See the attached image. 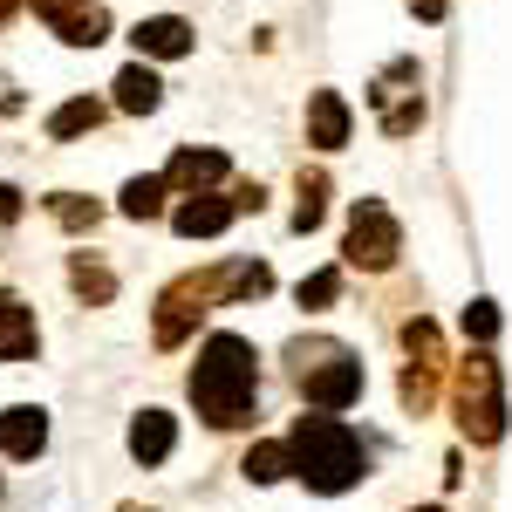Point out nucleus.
Listing matches in <instances>:
<instances>
[{
	"instance_id": "c85d7f7f",
	"label": "nucleus",
	"mask_w": 512,
	"mask_h": 512,
	"mask_svg": "<svg viewBox=\"0 0 512 512\" xmlns=\"http://www.w3.org/2000/svg\"><path fill=\"white\" fill-rule=\"evenodd\" d=\"M417 512H444V506H417Z\"/></svg>"
},
{
	"instance_id": "c756f323",
	"label": "nucleus",
	"mask_w": 512,
	"mask_h": 512,
	"mask_svg": "<svg viewBox=\"0 0 512 512\" xmlns=\"http://www.w3.org/2000/svg\"><path fill=\"white\" fill-rule=\"evenodd\" d=\"M123 512H144V506H123Z\"/></svg>"
},
{
	"instance_id": "39448f33",
	"label": "nucleus",
	"mask_w": 512,
	"mask_h": 512,
	"mask_svg": "<svg viewBox=\"0 0 512 512\" xmlns=\"http://www.w3.org/2000/svg\"><path fill=\"white\" fill-rule=\"evenodd\" d=\"M294 362H301V396L315 410H349L362 396V362L342 342H294Z\"/></svg>"
},
{
	"instance_id": "f8f14e48",
	"label": "nucleus",
	"mask_w": 512,
	"mask_h": 512,
	"mask_svg": "<svg viewBox=\"0 0 512 512\" xmlns=\"http://www.w3.org/2000/svg\"><path fill=\"white\" fill-rule=\"evenodd\" d=\"M137 55H151V62H178V55H192V21H178V14H151V21H137Z\"/></svg>"
},
{
	"instance_id": "6e6552de",
	"label": "nucleus",
	"mask_w": 512,
	"mask_h": 512,
	"mask_svg": "<svg viewBox=\"0 0 512 512\" xmlns=\"http://www.w3.org/2000/svg\"><path fill=\"white\" fill-rule=\"evenodd\" d=\"M35 14L69 41V48H96V41H110V14H103L96 0H35Z\"/></svg>"
},
{
	"instance_id": "f3484780",
	"label": "nucleus",
	"mask_w": 512,
	"mask_h": 512,
	"mask_svg": "<svg viewBox=\"0 0 512 512\" xmlns=\"http://www.w3.org/2000/svg\"><path fill=\"white\" fill-rule=\"evenodd\" d=\"M403 349H410V369H431L444 376V335H437V321H403Z\"/></svg>"
},
{
	"instance_id": "f257e3e1",
	"label": "nucleus",
	"mask_w": 512,
	"mask_h": 512,
	"mask_svg": "<svg viewBox=\"0 0 512 512\" xmlns=\"http://www.w3.org/2000/svg\"><path fill=\"white\" fill-rule=\"evenodd\" d=\"M253 396H260V355L246 335H212L198 349L192 369V403L205 424L233 431V424H253Z\"/></svg>"
},
{
	"instance_id": "412c9836",
	"label": "nucleus",
	"mask_w": 512,
	"mask_h": 512,
	"mask_svg": "<svg viewBox=\"0 0 512 512\" xmlns=\"http://www.w3.org/2000/svg\"><path fill=\"white\" fill-rule=\"evenodd\" d=\"M287 472H294V465H287V444H253V451H246V478H253V485H280Z\"/></svg>"
},
{
	"instance_id": "6ab92c4d",
	"label": "nucleus",
	"mask_w": 512,
	"mask_h": 512,
	"mask_svg": "<svg viewBox=\"0 0 512 512\" xmlns=\"http://www.w3.org/2000/svg\"><path fill=\"white\" fill-rule=\"evenodd\" d=\"M164 192H171V185H164V178H130V185H123V219H158L164 212Z\"/></svg>"
},
{
	"instance_id": "ddd939ff",
	"label": "nucleus",
	"mask_w": 512,
	"mask_h": 512,
	"mask_svg": "<svg viewBox=\"0 0 512 512\" xmlns=\"http://www.w3.org/2000/svg\"><path fill=\"white\" fill-rule=\"evenodd\" d=\"M349 103H342V96H335V89H315V96H308V144H315V151H342V144H349Z\"/></svg>"
},
{
	"instance_id": "2eb2a0df",
	"label": "nucleus",
	"mask_w": 512,
	"mask_h": 512,
	"mask_svg": "<svg viewBox=\"0 0 512 512\" xmlns=\"http://www.w3.org/2000/svg\"><path fill=\"white\" fill-rule=\"evenodd\" d=\"M219 178H226V151H178V158L164 164L171 192H212Z\"/></svg>"
},
{
	"instance_id": "9d476101",
	"label": "nucleus",
	"mask_w": 512,
	"mask_h": 512,
	"mask_svg": "<svg viewBox=\"0 0 512 512\" xmlns=\"http://www.w3.org/2000/svg\"><path fill=\"white\" fill-rule=\"evenodd\" d=\"M0 451L7 458H41L48 451V410H35V403L0 410Z\"/></svg>"
},
{
	"instance_id": "cd10ccee",
	"label": "nucleus",
	"mask_w": 512,
	"mask_h": 512,
	"mask_svg": "<svg viewBox=\"0 0 512 512\" xmlns=\"http://www.w3.org/2000/svg\"><path fill=\"white\" fill-rule=\"evenodd\" d=\"M14 7H21V0H0V21H7V14H14Z\"/></svg>"
},
{
	"instance_id": "4468645a",
	"label": "nucleus",
	"mask_w": 512,
	"mask_h": 512,
	"mask_svg": "<svg viewBox=\"0 0 512 512\" xmlns=\"http://www.w3.org/2000/svg\"><path fill=\"white\" fill-rule=\"evenodd\" d=\"M35 349H41L35 308H21L14 294H0V362H28Z\"/></svg>"
},
{
	"instance_id": "7ed1b4c3",
	"label": "nucleus",
	"mask_w": 512,
	"mask_h": 512,
	"mask_svg": "<svg viewBox=\"0 0 512 512\" xmlns=\"http://www.w3.org/2000/svg\"><path fill=\"white\" fill-rule=\"evenodd\" d=\"M287 465L294 478L321 492V499H335V492H349L355 478L369 472V444L349 431V424H335V417H301L294 431H287Z\"/></svg>"
},
{
	"instance_id": "b1692460",
	"label": "nucleus",
	"mask_w": 512,
	"mask_h": 512,
	"mask_svg": "<svg viewBox=\"0 0 512 512\" xmlns=\"http://www.w3.org/2000/svg\"><path fill=\"white\" fill-rule=\"evenodd\" d=\"M69 280H76V294H82V301H96V308H103V301L117 294V280L103 274V267H89V260H76V267H69Z\"/></svg>"
},
{
	"instance_id": "aec40b11",
	"label": "nucleus",
	"mask_w": 512,
	"mask_h": 512,
	"mask_svg": "<svg viewBox=\"0 0 512 512\" xmlns=\"http://www.w3.org/2000/svg\"><path fill=\"white\" fill-rule=\"evenodd\" d=\"M328 219V178L321 171H301V205H294V233H315Z\"/></svg>"
},
{
	"instance_id": "4be33fe9",
	"label": "nucleus",
	"mask_w": 512,
	"mask_h": 512,
	"mask_svg": "<svg viewBox=\"0 0 512 512\" xmlns=\"http://www.w3.org/2000/svg\"><path fill=\"white\" fill-rule=\"evenodd\" d=\"M48 212H55V226H69V233L96 226V198H76V192H55V198H48Z\"/></svg>"
},
{
	"instance_id": "dca6fc26",
	"label": "nucleus",
	"mask_w": 512,
	"mask_h": 512,
	"mask_svg": "<svg viewBox=\"0 0 512 512\" xmlns=\"http://www.w3.org/2000/svg\"><path fill=\"white\" fill-rule=\"evenodd\" d=\"M158 103H164V82L151 76L144 62H130V69L117 76V110H130V117H151Z\"/></svg>"
},
{
	"instance_id": "a878e982",
	"label": "nucleus",
	"mask_w": 512,
	"mask_h": 512,
	"mask_svg": "<svg viewBox=\"0 0 512 512\" xmlns=\"http://www.w3.org/2000/svg\"><path fill=\"white\" fill-rule=\"evenodd\" d=\"M14 219H21V192H14V185H0V226H14Z\"/></svg>"
},
{
	"instance_id": "a211bd4d",
	"label": "nucleus",
	"mask_w": 512,
	"mask_h": 512,
	"mask_svg": "<svg viewBox=\"0 0 512 512\" xmlns=\"http://www.w3.org/2000/svg\"><path fill=\"white\" fill-rule=\"evenodd\" d=\"M96 123H103V103H96V96H76V103H62V110L48 117V137H55V144H69V137L96 130Z\"/></svg>"
},
{
	"instance_id": "bb28decb",
	"label": "nucleus",
	"mask_w": 512,
	"mask_h": 512,
	"mask_svg": "<svg viewBox=\"0 0 512 512\" xmlns=\"http://www.w3.org/2000/svg\"><path fill=\"white\" fill-rule=\"evenodd\" d=\"M444 7H451V0H410V14H417V21H444Z\"/></svg>"
},
{
	"instance_id": "423d86ee",
	"label": "nucleus",
	"mask_w": 512,
	"mask_h": 512,
	"mask_svg": "<svg viewBox=\"0 0 512 512\" xmlns=\"http://www.w3.org/2000/svg\"><path fill=\"white\" fill-rule=\"evenodd\" d=\"M396 253H403V226H396L390 205H376V198H362L349 212V239H342V260L362 267V274H390Z\"/></svg>"
},
{
	"instance_id": "9b49d317",
	"label": "nucleus",
	"mask_w": 512,
	"mask_h": 512,
	"mask_svg": "<svg viewBox=\"0 0 512 512\" xmlns=\"http://www.w3.org/2000/svg\"><path fill=\"white\" fill-rule=\"evenodd\" d=\"M171 444H178V417L171 410H137L130 417V458L137 465H164Z\"/></svg>"
},
{
	"instance_id": "5701e85b",
	"label": "nucleus",
	"mask_w": 512,
	"mask_h": 512,
	"mask_svg": "<svg viewBox=\"0 0 512 512\" xmlns=\"http://www.w3.org/2000/svg\"><path fill=\"white\" fill-rule=\"evenodd\" d=\"M335 294H342V267H321L301 280V308H335Z\"/></svg>"
},
{
	"instance_id": "393cba45",
	"label": "nucleus",
	"mask_w": 512,
	"mask_h": 512,
	"mask_svg": "<svg viewBox=\"0 0 512 512\" xmlns=\"http://www.w3.org/2000/svg\"><path fill=\"white\" fill-rule=\"evenodd\" d=\"M465 335H472V342H492V335H499V308H492V301H472V308H465Z\"/></svg>"
},
{
	"instance_id": "1a4fd4ad",
	"label": "nucleus",
	"mask_w": 512,
	"mask_h": 512,
	"mask_svg": "<svg viewBox=\"0 0 512 512\" xmlns=\"http://www.w3.org/2000/svg\"><path fill=\"white\" fill-rule=\"evenodd\" d=\"M233 219H239L233 192H226V198H219V192H192L185 205H178V212H171V226H178L185 239H219L226 226H233Z\"/></svg>"
},
{
	"instance_id": "f03ea898",
	"label": "nucleus",
	"mask_w": 512,
	"mask_h": 512,
	"mask_svg": "<svg viewBox=\"0 0 512 512\" xmlns=\"http://www.w3.org/2000/svg\"><path fill=\"white\" fill-rule=\"evenodd\" d=\"M274 287L267 267H253V260H239V267H205V274H185L171 280L158 294V349H178L185 335L198 328V315H212V308H226V301H260Z\"/></svg>"
},
{
	"instance_id": "0eeeda50",
	"label": "nucleus",
	"mask_w": 512,
	"mask_h": 512,
	"mask_svg": "<svg viewBox=\"0 0 512 512\" xmlns=\"http://www.w3.org/2000/svg\"><path fill=\"white\" fill-rule=\"evenodd\" d=\"M369 103H376V117H383L390 137H410L424 123V69L417 62H390L376 76V89H369Z\"/></svg>"
},
{
	"instance_id": "20e7f679",
	"label": "nucleus",
	"mask_w": 512,
	"mask_h": 512,
	"mask_svg": "<svg viewBox=\"0 0 512 512\" xmlns=\"http://www.w3.org/2000/svg\"><path fill=\"white\" fill-rule=\"evenodd\" d=\"M451 410H458V431L472 437L478 451H492V444L506 437V376H499V362H492L485 342L458 362V376H451Z\"/></svg>"
}]
</instances>
